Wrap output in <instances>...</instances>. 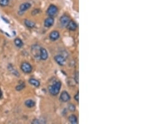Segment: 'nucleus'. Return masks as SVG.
<instances>
[{"instance_id":"7ed1b4c3","label":"nucleus","mask_w":141,"mask_h":124,"mask_svg":"<svg viewBox=\"0 0 141 124\" xmlns=\"http://www.w3.org/2000/svg\"><path fill=\"white\" fill-rule=\"evenodd\" d=\"M58 13V8L56 6L53 5H51L47 9V13L50 17H53Z\"/></svg>"},{"instance_id":"9b49d317","label":"nucleus","mask_w":141,"mask_h":124,"mask_svg":"<svg viewBox=\"0 0 141 124\" xmlns=\"http://www.w3.org/2000/svg\"><path fill=\"white\" fill-rule=\"evenodd\" d=\"M59 37L60 33L57 31H53V32H51V33L50 34V40H52L53 41L58 40L59 38Z\"/></svg>"},{"instance_id":"dca6fc26","label":"nucleus","mask_w":141,"mask_h":124,"mask_svg":"<svg viewBox=\"0 0 141 124\" xmlns=\"http://www.w3.org/2000/svg\"><path fill=\"white\" fill-rule=\"evenodd\" d=\"M15 44L18 48H21V47H22L23 45V43L21 41V40L19 39V38H18L15 40Z\"/></svg>"},{"instance_id":"4be33fe9","label":"nucleus","mask_w":141,"mask_h":124,"mask_svg":"<svg viewBox=\"0 0 141 124\" xmlns=\"http://www.w3.org/2000/svg\"><path fill=\"white\" fill-rule=\"evenodd\" d=\"M74 99L75 100L77 101V102H79V92L77 93V94L75 95L74 96Z\"/></svg>"},{"instance_id":"39448f33","label":"nucleus","mask_w":141,"mask_h":124,"mask_svg":"<svg viewBox=\"0 0 141 124\" xmlns=\"http://www.w3.org/2000/svg\"><path fill=\"white\" fill-rule=\"evenodd\" d=\"M40 58L42 59V60H45L47 59L48 55V52L45 48H40Z\"/></svg>"},{"instance_id":"f257e3e1","label":"nucleus","mask_w":141,"mask_h":124,"mask_svg":"<svg viewBox=\"0 0 141 124\" xmlns=\"http://www.w3.org/2000/svg\"><path fill=\"white\" fill-rule=\"evenodd\" d=\"M61 82H56L51 86H50L48 90L50 94L52 95H57L59 93L60 90L61 88Z\"/></svg>"},{"instance_id":"412c9836","label":"nucleus","mask_w":141,"mask_h":124,"mask_svg":"<svg viewBox=\"0 0 141 124\" xmlns=\"http://www.w3.org/2000/svg\"><path fill=\"white\" fill-rule=\"evenodd\" d=\"M74 79L76 81L77 83H79V72H77L75 73L74 75Z\"/></svg>"},{"instance_id":"4468645a","label":"nucleus","mask_w":141,"mask_h":124,"mask_svg":"<svg viewBox=\"0 0 141 124\" xmlns=\"http://www.w3.org/2000/svg\"><path fill=\"white\" fill-rule=\"evenodd\" d=\"M68 120H69V122L72 124H77V122H78L77 117H76L75 115H70V117H69V118H68Z\"/></svg>"},{"instance_id":"ddd939ff","label":"nucleus","mask_w":141,"mask_h":124,"mask_svg":"<svg viewBox=\"0 0 141 124\" xmlns=\"http://www.w3.org/2000/svg\"><path fill=\"white\" fill-rule=\"evenodd\" d=\"M25 25L28 28H33L35 27V23L34 22L28 20H25Z\"/></svg>"},{"instance_id":"6e6552de","label":"nucleus","mask_w":141,"mask_h":124,"mask_svg":"<svg viewBox=\"0 0 141 124\" xmlns=\"http://www.w3.org/2000/svg\"><path fill=\"white\" fill-rule=\"evenodd\" d=\"M69 21H70V17L67 15H63L60 18V23L64 26H66Z\"/></svg>"},{"instance_id":"9d476101","label":"nucleus","mask_w":141,"mask_h":124,"mask_svg":"<svg viewBox=\"0 0 141 124\" xmlns=\"http://www.w3.org/2000/svg\"><path fill=\"white\" fill-rule=\"evenodd\" d=\"M31 4L29 3H23V4H21V5H20V6H19V10H20V11H21V12L26 11L28 10L29 8H31Z\"/></svg>"},{"instance_id":"f8f14e48","label":"nucleus","mask_w":141,"mask_h":124,"mask_svg":"<svg viewBox=\"0 0 141 124\" xmlns=\"http://www.w3.org/2000/svg\"><path fill=\"white\" fill-rule=\"evenodd\" d=\"M29 83L31 85H33V86H35L36 87H38L40 85V82L38 80H37L34 79V78H31V79L29 80Z\"/></svg>"},{"instance_id":"a211bd4d","label":"nucleus","mask_w":141,"mask_h":124,"mask_svg":"<svg viewBox=\"0 0 141 124\" xmlns=\"http://www.w3.org/2000/svg\"><path fill=\"white\" fill-rule=\"evenodd\" d=\"M68 109L71 112H74L75 110V106L72 103H70V104L68 105Z\"/></svg>"},{"instance_id":"2eb2a0df","label":"nucleus","mask_w":141,"mask_h":124,"mask_svg":"<svg viewBox=\"0 0 141 124\" xmlns=\"http://www.w3.org/2000/svg\"><path fill=\"white\" fill-rule=\"evenodd\" d=\"M26 106L28 108H32L35 105V102L32 100H28L25 102Z\"/></svg>"},{"instance_id":"aec40b11","label":"nucleus","mask_w":141,"mask_h":124,"mask_svg":"<svg viewBox=\"0 0 141 124\" xmlns=\"http://www.w3.org/2000/svg\"><path fill=\"white\" fill-rule=\"evenodd\" d=\"M33 124H44L45 123V120H34L33 121Z\"/></svg>"},{"instance_id":"20e7f679","label":"nucleus","mask_w":141,"mask_h":124,"mask_svg":"<svg viewBox=\"0 0 141 124\" xmlns=\"http://www.w3.org/2000/svg\"><path fill=\"white\" fill-rule=\"evenodd\" d=\"M60 99L63 102H67L69 101L70 99V96L69 95L67 91H63L60 95Z\"/></svg>"},{"instance_id":"f3484780","label":"nucleus","mask_w":141,"mask_h":124,"mask_svg":"<svg viewBox=\"0 0 141 124\" xmlns=\"http://www.w3.org/2000/svg\"><path fill=\"white\" fill-rule=\"evenodd\" d=\"M9 4V0H0V5L1 6H6Z\"/></svg>"},{"instance_id":"0eeeda50","label":"nucleus","mask_w":141,"mask_h":124,"mask_svg":"<svg viewBox=\"0 0 141 124\" xmlns=\"http://www.w3.org/2000/svg\"><path fill=\"white\" fill-rule=\"evenodd\" d=\"M55 60L56 61V63L60 65H63L65 62V58L62 55H56L55 57Z\"/></svg>"},{"instance_id":"f03ea898","label":"nucleus","mask_w":141,"mask_h":124,"mask_svg":"<svg viewBox=\"0 0 141 124\" xmlns=\"http://www.w3.org/2000/svg\"><path fill=\"white\" fill-rule=\"evenodd\" d=\"M21 69L24 73H30L32 72L33 68H32V66H31V65L30 63H27V62H25V63H23L21 64Z\"/></svg>"},{"instance_id":"1a4fd4ad","label":"nucleus","mask_w":141,"mask_h":124,"mask_svg":"<svg viewBox=\"0 0 141 124\" xmlns=\"http://www.w3.org/2000/svg\"><path fill=\"white\" fill-rule=\"evenodd\" d=\"M54 23V19L52 17H50L49 18H46V20H45V22H44V25L46 28H50V27L52 26Z\"/></svg>"},{"instance_id":"6ab92c4d","label":"nucleus","mask_w":141,"mask_h":124,"mask_svg":"<svg viewBox=\"0 0 141 124\" xmlns=\"http://www.w3.org/2000/svg\"><path fill=\"white\" fill-rule=\"evenodd\" d=\"M25 85L24 83H21L20 84V85H18V86L16 87V89H17V90H18V91H19V90H23V89L25 88Z\"/></svg>"},{"instance_id":"423d86ee","label":"nucleus","mask_w":141,"mask_h":124,"mask_svg":"<svg viewBox=\"0 0 141 124\" xmlns=\"http://www.w3.org/2000/svg\"><path fill=\"white\" fill-rule=\"evenodd\" d=\"M66 27H67L68 30H71V31H75L77 29V25L76 23L74 21H73V20H70V21L68 22V23L66 26Z\"/></svg>"},{"instance_id":"5701e85b","label":"nucleus","mask_w":141,"mask_h":124,"mask_svg":"<svg viewBox=\"0 0 141 124\" xmlns=\"http://www.w3.org/2000/svg\"><path fill=\"white\" fill-rule=\"evenodd\" d=\"M2 97V91H1V90H0V99Z\"/></svg>"}]
</instances>
